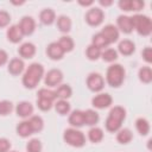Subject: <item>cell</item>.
<instances>
[{
    "instance_id": "7bdbcfd3",
    "label": "cell",
    "mask_w": 152,
    "mask_h": 152,
    "mask_svg": "<svg viewBox=\"0 0 152 152\" xmlns=\"http://www.w3.org/2000/svg\"><path fill=\"white\" fill-rule=\"evenodd\" d=\"M119 7L122 11L129 12L131 11V0H120L119 1Z\"/></svg>"
},
{
    "instance_id": "cb8c5ba5",
    "label": "cell",
    "mask_w": 152,
    "mask_h": 152,
    "mask_svg": "<svg viewBox=\"0 0 152 152\" xmlns=\"http://www.w3.org/2000/svg\"><path fill=\"white\" fill-rule=\"evenodd\" d=\"M135 128L140 135H147L150 133V122L145 118H139L135 121Z\"/></svg>"
},
{
    "instance_id": "603a6c76",
    "label": "cell",
    "mask_w": 152,
    "mask_h": 152,
    "mask_svg": "<svg viewBox=\"0 0 152 152\" xmlns=\"http://www.w3.org/2000/svg\"><path fill=\"white\" fill-rule=\"evenodd\" d=\"M133 139V133L128 128H120L116 134V140L120 144H128Z\"/></svg>"
},
{
    "instance_id": "7402d4cb",
    "label": "cell",
    "mask_w": 152,
    "mask_h": 152,
    "mask_svg": "<svg viewBox=\"0 0 152 152\" xmlns=\"http://www.w3.org/2000/svg\"><path fill=\"white\" fill-rule=\"evenodd\" d=\"M83 114H84V125L94 126L100 120V116H99L97 112H95L94 109H87V110L83 112Z\"/></svg>"
},
{
    "instance_id": "f1b7e54d",
    "label": "cell",
    "mask_w": 152,
    "mask_h": 152,
    "mask_svg": "<svg viewBox=\"0 0 152 152\" xmlns=\"http://www.w3.org/2000/svg\"><path fill=\"white\" fill-rule=\"evenodd\" d=\"M91 45H94L95 48H97V49L101 50L103 48H107L109 44H108L107 39L101 34V32H99V33H96V34L93 36V38H91Z\"/></svg>"
},
{
    "instance_id": "f35d334b",
    "label": "cell",
    "mask_w": 152,
    "mask_h": 152,
    "mask_svg": "<svg viewBox=\"0 0 152 152\" xmlns=\"http://www.w3.org/2000/svg\"><path fill=\"white\" fill-rule=\"evenodd\" d=\"M11 21V15L6 11H0V27H6Z\"/></svg>"
},
{
    "instance_id": "8992f818",
    "label": "cell",
    "mask_w": 152,
    "mask_h": 152,
    "mask_svg": "<svg viewBox=\"0 0 152 152\" xmlns=\"http://www.w3.org/2000/svg\"><path fill=\"white\" fill-rule=\"evenodd\" d=\"M87 87L89 88V90H91L94 93L101 91L104 87V80H103L102 75L99 72L89 74L87 77Z\"/></svg>"
},
{
    "instance_id": "4dcf8cb0",
    "label": "cell",
    "mask_w": 152,
    "mask_h": 152,
    "mask_svg": "<svg viewBox=\"0 0 152 152\" xmlns=\"http://www.w3.org/2000/svg\"><path fill=\"white\" fill-rule=\"evenodd\" d=\"M138 76H139V80L142 82V83H150L152 81V70L150 66H142L139 69V72H138Z\"/></svg>"
},
{
    "instance_id": "836d02e7",
    "label": "cell",
    "mask_w": 152,
    "mask_h": 152,
    "mask_svg": "<svg viewBox=\"0 0 152 152\" xmlns=\"http://www.w3.org/2000/svg\"><path fill=\"white\" fill-rule=\"evenodd\" d=\"M101 50L100 49H97V48H95L94 45H89L88 48H87V50H86V56H87V58L88 59H90V61H96L99 57H101Z\"/></svg>"
},
{
    "instance_id": "2e32d148",
    "label": "cell",
    "mask_w": 152,
    "mask_h": 152,
    "mask_svg": "<svg viewBox=\"0 0 152 152\" xmlns=\"http://www.w3.org/2000/svg\"><path fill=\"white\" fill-rule=\"evenodd\" d=\"M69 124L74 128L82 127L84 125V114H83V110H80V109L72 110L71 114L69 115Z\"/></svg>"
},
{
    "instance_id": "1f68e13d",
    "label": "cell",
    "mask_w": 152,
    "mask_h": 152,
    "mask_svg": "<svg viewBox=\"0 0 152 152\" xmlns=\"http://www.w3.org/2000/svg\"><path fill=\"white\" fill-rule=\"evenodd\" d=\"M55 109L61 115H66L70 112V103L66 100H58L55 103Z\"/></svg>"
},
{
    "instance_id": "ac0fdd59",
    "label": "cell",
    "mask_w": 152,
    "mask_h": 152,
    "mask_svg": "<svg viewBox=\"0 0 152 152\" xmlns=\"http://www.w3.org/2000/svg\"><path fill=\"white\" fill-rule=\"evenodd\" d=\"M6 34H7V39H8L11 43H14V44L19 43V42L23 39V33H21V31H20V28H19L18 25H12V26H10V27L7 28Z\"/></svg>"
},
{
    "instance_id": "7a4b0ae2",
    "label": "cell",
    "mask_w": 152,
    "mask_h": 152,
    "mask_svg": "<svg viewBox=\"0 0 152 152\" xmlns=\"http://www.w3.org/2000/svg\"><path fill=\"white\" fill-rule=\"evenodd\" d=\"M126 119V110L124 107L121 106H115L110 109L107 119H106V122H104V126H106V129L108 132H118L120 128H121V124L122 121Z\"/></svg>"
},
{
    "instance_id": "3957f363",
    "label": "cell",
    "mask_w": 152,
    "mask_h": 152,
    "mask_svg": "<svg viewBox=\"0 0 152 152\" xmlns=\"http://www.w3.org/2000/svg\"><path fill=\"white\" fill-rule=\"evenodd\" d=\"M125 69L121 64H112L106 72V81L107 83L113 87V88H118L122 84L124 80H125Z\"/></svg>"
},
{
    "instance_id": "d6a6232c",
    "label": "cell",
    "mask_w": 152,
    "mask_h": 152,
    "mask_svg": "<svg viewBox=\"0 0 152 152\" xmlns=\"http://www.w3.org/2000/svg\"><path fill=\"white\" fill-rule=\"evenodd\" d=\"M101 57L104 62L112 63L118 59V51L114 49H106L103 52H101Z\"/></svg>"
},
{
    "instance_id": "e575fe53",
    "label": "cell",
    "mask_w": 152,
    "mask_h": 152,
    "mask_svg": "<svg viewBox=\"0 0 152 152\" xmlns=\"http://www.w3.org/2000/svg\"><path fill=\"white\" fill-rule=\"evenodd\" d=\"M37 96H38V97H42V99L50 100V101H52V102L57 99L56 93H55L53 90H51V89H48V88H42V89H39L38 93H37Z\"/></svg>"
},
{
    "instance_id": "30bf717a",
    "label": "cell",
    "mask_w": 152,
    "mask_h": 152,
    "mask_svg": "<svg viewBox=\"0 0 152 152\" xmlns=\"http://www.w3.org/2000/svg\"><path fill=\"white\" fill-rule=\"evenodd\" d=\"M18 26H19L23 36H30V34L33 33V31L36 28V23H34V20H33L32 17L25 15V17L21 18V20L19 21Z\"/></svg>"
},
{
    "instance_id": "7dc6e473",
    "label": "cell",
    "mask_w": 152,
    "mask_h": 152,
    "mask_svg": "<svg viewBox=\"0 0 152 152\" xmlns=\"http://www.w3.org/2000/svg\"><path fill=\"white\" fill-rule=\"evenodd\" d=\"M12 152H17V151H12Z\"/></svg>"
},
{
    "instance_id": "5b68a950",
    "label": "cell",
    "mask_w": 152,
    "mask_h": 152,
    "mask_svg": "<svg viewBox=\"0 0 152 152\" xmlns=\"http://www.w3.org/2000/svg\"><path fill=\"white\" fill-rule=\"evenodd\" d=\"M63 139H64V141L68 145H70L72 147H82L86 144V137H84V134L81 131H78V129H76L74 127L68 128V129L64 131Z\"/></svg>"
},
{
    "instance_id": "ba28073f",
    "label": "cell",
    "mask_w": 152,
    "mask_h": 152,
    "mask_svg": "<svg viewBox=\"0 0 152 152\" xmlns=\"http://www.w3.org/2000/svg\"><path fill=\"white\" fill-rule=\"evenodd\" d=\"M63 81V72L59 69H51L46 72L44 83L48 87H57Z\"/></svg>"
},
{
    "instance_id": "ffe728a7",
    "label": "cell",
    "mask_w": 152,
    "mask_h": 152,
    "mask_svg": "<svg viewBox=\"0 0 152 152\" xmlns=\"http://www.w3.org/2000/svg\"><path fill=\"white\" fill-rule=\"evenodd\" d=\"M39 19L43 24L45 25H51L55 19H56V14L51 8H44L40 13H39Z\"/></svg>"
},
{
    "instance_id": "d4e9b609",
    "label": "cell",
    "mask_w": 152,
    "mask_h": 152,
    "mask_svg": "<svg viewBox=\"0 0 152 152\" xmlns=\"http://www.w3.org/2000/svg\"><path fill=\"white\" fill-rule=\"evenodd\" d=\"M32 133H33V131H32L28 121H21L18 124V126H17V134L18 135H20L21 138H27Z\"/></svg>"
},
{
    "instance_id": "4316f807",
    "label": "cell",
    "mask_w": 152,
    "mask_h": 152,
    "mask_svg": "<svg viewBox=\"0 0 152 152\" xmlns=\"http://www.w3.org/2000/svg\"><path fill=\"white\" fill-rule=\"evenodd\" d=\"M27 121H28L33 133L34 132H40L44 127V121L39 115H32V116H30V119Z\"/></svg>"
},
{
    "instance_id": "7c38bea8",
    "label": "cell",
    "mask_w": 152,
    "mask_h": 152,
    "mask_svg": "<svg viewBox=\"0 0 152 152\" xmlns=\"http://www.w3.org/2000/svg\"><path fill=\"white\" fill-rule=\"evenodd\" d=\"M46 55L49 58H51L53 61H59L63 58L64 51L62 50V48L59 46V44L57 42H52L46 48Z\"/></svg>"
},
{
    "instance_id": "8d00e7d4",
    "label": "cell",
    "mask_w": 152,
    "mask_h": 152,
    "mask_svg": "<svg viewBox=\"0 0 152 152\" xmlns=\"http://www.w3.org/2000/svg\"><path fill=\"white\" fill-rule=\"evenodd\" d=\"M13 110V103L8 100H2L0 101V115L5 116L8 115Z\"/></svg>"
},
{
    "instance_id": "44dd1931",
    "label": "cell",
    "mask_w": 152,
    "mask_h": 152,
    "mask_svg": "<svg viewBox=\"0 0 152 152\" xmlns=\"http://www.w3.org/2000/svg\"><path fill=\"white\" fill-rule=\"evenodd\" d=\"M57 27L61 32L68 33L71 30V19L66 15H59L57 18Z\"/></svg>"
},
{
    "instance_id": "d590c367",
    "label": "cell",
    "mask_w": 152,
    "mask_h": 152,
    "mask_svg": "<svg viewBox=\"0 0 152 152\" xmlns=\"http://www.w3.org/2000/svg\"><path fill=\"white\" fill-rule=\"evenodd\" d=\"M26 150L27 152H40L42 151V142L39 139L37 138H33L31 139L27 145H26Z\"/></svg>"
},
{
    "instance_id": "d6986e66",
    "label": "cell",
    "mask_w": 152,
    "mask_h": 152,
    "mask_svg": "<svg viewBox=\"0 0 152 152\" xmlns=\"http://www.w3.org/2000/svg\"><path fill=\"white\" fill-rule=\"evenodd\" d=\"M18 52L23 58H32L36 53V46H34V44L26 42L19 46Z\"/></svg>"
},
{
    "instance_id": "52a82bcc",
    "label": "cell",
    "mask_w": 152,
    "mask_h": 152,
    "mask_svg": "<svg viewBox=\"0 0 152 152\" xmlns=\"http://www.w3.org/2000/svg\"><path fill=\"white\" fill-rule=\"evenodd\" d=\"M104 18V13L99 7H93L86 13V21L90 26H99Z\"/></svg>"
},
{
    "instance_id": "b9f144b4",
    "label": "cell",
    "mask_w": 152,
    "mask_h": 152,
    "mask_svg": "<svg viewBox=\"0 0 152 152\" xmlns=\"http://www.w3.org/2000/svg\"><path fill=\"white\" fill-rule=\"evenodd\" d=\"M11 148V142L6 138H0V152H8Z\"/></svg>"
},
{
    "instance_id": "60d3db41",
    "label": "cell",
    "mask_w": 152,
    "mask_h": 152,
    "mask_svg": "<svg viewBox=\"0 0 152 152\" xmlns=\"http://www.w3.org/2000/svg\"><path fill=\"white\" fill-rule=\"evenodd\" d=\"M145 6V2L144 1H140V0H131V11H140L142 10Z\"/></svg>"
},
{
    "instance_id": "e0dca14e",
    "label": "cell",
    "mask_w": 152,
    "mask_h": 152,
    "mask_svg": "<svg viewBox=\"0 0 152 152\" xmlns=\"http://www.w3.org/2000/svg\"><path fill=\"white\" fill-rule=\"evenodd\" d=\"M118 51L124 56H131L135 51V44L129 39H124L119 43Z\"/></svg>"
},
{
    "instance_id": "ab89813d",
    "label": "cell",
    "mask_w": 152,
    "mask_h": 152,
    "mask_svg": "<svg viewBox=\"0 0 152 152\" xmlns=\"http://www.w3.org/2000/svg\"><path fill=\"white\" fill-rule=\"evenodd\" d=\"M141 56H142V59L146 62V63H152V49L150 46H146L142 51H141Z\"/></svg>"
},
{
    "instance_id": "bcb514c9",
    "label": "cell",
    "mask_w": 152,
    "mask_h": 152,
    "mask_svg": "<svg viewBox=\"0 0 152 152\" xmlns=\"http://www.w3.org/2000/svg\"><path fill=\"white\" fill-rule=\"evenodd\" d=\"M78 4L80 5H82V6H90V5H93V1H78Z\"/></svg>"
},
{
    "instance_id": "9c48e42d",
    "label": "cell",
    "mask_w": 152,
    "mask_h": 152,
    "mask_svg": "<svg viewBox=\"0 0 152 152\" xmlns=\"http://www.w3.org/2000/svg\"><path fill=\"white\" fill-rule=\"evenodd\" d=\"M113 102V99L112 96L108 94V93H101V94H97L93 97L91 100V104L97 108V109H104V108H108Z\"/></svg>"
},
{
    "instance_id": "8fae6325",
    "label": "cell",
    "mask_w": 152,
    "mask_h": 152,
    "mask_svg": "<svg viewBox=\"0 0 152 152\" xmlns=\"http://www.w3.org/2000/svg\"><path fill=\"white\" fill-rule=\"evenodd\" d=\"M101 34L107 39L108 44H112V43L118 42L119 36H120L118 27H116V26H114V25H110V24H109V25H106V26L102 28Z\"/></svg>"
},
{
    "instance_id": "4fadbf2b",
    "label": "cell",
    "mask_w": 152,
    "mask_h": 152,
    "mask_svg": "<svg viewBox=\"0 0 152 152\" xmlns=\"http://www.w3.org/2000/svg\"><path fill=\"white\" fill-rule=\"evenodd\" d=\"M15 113L20 118H30L33 114V106L27 101H21L17 104Z\"/></svg>"
},
{
    "instance_id": "74e56055",
    "label": "cell",
    "mask_w": 152,
    "mask_h": 152,
    "mask_svg": "<svg viewBox=\"0 0 152 152\" xmlns=\"http://www.w3.org/2000/svg\"><path fill=\"white\" fill-rule=\"evenodd\" d=\"M53 102L50 101V100H46V99H42V97H37V106L40 110L43 112H46V110H50L51 107H52Z\"/></svg>"
},
{
    "instance_id": "277c9868",
    "label": "cell",
    "mask_w": 152,
    "mask_h": 152,
    "mask_svg": "<svg viewBox=\"0 0 152 152\" xmlns=\"http://www.w3.org/2000/svg\"><path fill=\"white\" fill-rule=\"evenodd\" d=\"M133 30H135L140 36H150L152 32V21L147 15L135 14L131 17Z\"/></svg>"
},
{
    "instance_id": "6da1fadb",
    "label": "cell",
    "mask_w": 152,
    "mask_h": 152,
    "mask_svg": "<svg viewBox=\"0 0 152 152\" xmlns=\"http://www.w3.org/2000/svg\"><path fill=\"white\" fill-rule=\"evenodd\" d=\"M44 75V68L39 63H32L28 65L23 76V84L27 89H33L38 86Z\"/></svg>"
},
{
    "instance_id": "9a60e30c",
    "label": "cell",
    "mask_w": 152,
    "mask_h": 152,
    "mask_svg": "<svg viewBox=\"0 0 152 152\" xmlns=\"http://www.w3.org/2000/svg\"><path fill=\"white\" fill-rule=\"evenodd\" d=\"M24 68H25V64H24V61L21 58H13L10 61L7 70L11 75L17 76V75H20L23 72Z\"/></svg>"
},
{
    "instance_id": "f546056e",
    "label": "cell",
    "mask_w": 152,
    "mask_h": 152,
    "mask_svg": "<svg viewBox=\"0 0 152 152\" xmlns=\"http://www.w3.org/2000/svg\"><path fill=\"white\" fill-rule=\"evenodd\" d=\"M88 138L91 142H100L103 139V131L99 127H93L88 132Z\"/></svg>"
},
{
    "instance_id": "f6af8a7d",
    "label": "cell",
    "mask_w": 152,
    "mask_h": 152,
    "mask_svg": "<svg viewBox=\"0 0 152 152\" xmlns=\"http://www.w3.org/2000/svg\"><path fill=\"white\" fill-rule=\"evenodd\" d=\"M113 2L112 1H103V0H100V5H102V6H110Z\"/></svg>"
},
{
    "instance_id": "5bb4252c",
    "label": "cell",
    "mask_w": 152,
    "mask_h": 152,
    "mask_svg": "<svg viewBox=\"0 0 152 152\" xmlns=\"http://www.w3.org/2000/svg\"><path fill=\"white\" fill-rule=\"evenodd\" d=\"M116 24H118V27L120 28V31L124 32V33H127L128 34V33H131L133 31L132 19L128 15H119L118 17V20H116Z\"/></svg>"
},
{
    "instance_id": "83f0119b",
    "label": "cell",
    "mask_w": 152,
    "mask_h": 152,
    "mask_svg": "<svg viewBox=\"0 0 152 152\" xmlns=\"http://www.w3.org/2000/svg\"><path fill=\"white\" fill-rule=\"evenodd\" d=\"M57 43L59 44V46L62 48V50L64 51V53H65V52H70V51H72V49H74V40H72V38L69 37V36H63V37H61Z\"/></svg>"
},
{
    "instance_id": "484cf974",
    "label": "cell",
    "mask_w": 152,
    "mask_h": 152,
    "mask_svg": "<svg viewBox=\"0 0 152 152\" xmlns=\"http://www.w3.org/2000/svg\"><path fill=\"white\" fill-rule=\"evenodd\" d=\"M55 93L59 100H66L72 95V89L69 84H61Z\"/></svg>"
},
{
    "instance_id": "ee69618b",
    "label": "cell",
    "mask_w": 152,
    "mask_h": 152,
    "mask_svg": "<svg viewBox=\"0 0 152 152\" xmlns=\"http://www.w3.org/2000/svg\"><path fill=\"white\" fill-rule=\"evenodd\" d=\"M7 59H8V55H7V52H6L5 50L0 49V66L4 65V64L7 62Z\"/></svg>"
}]
</instances>
